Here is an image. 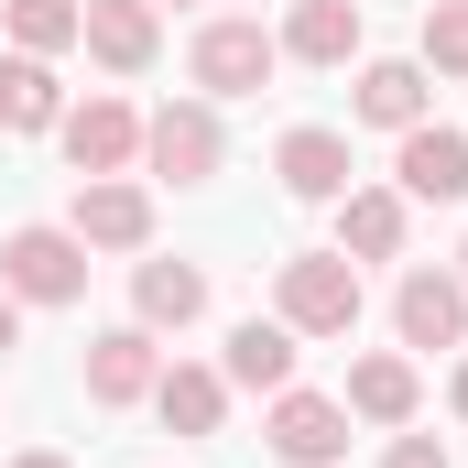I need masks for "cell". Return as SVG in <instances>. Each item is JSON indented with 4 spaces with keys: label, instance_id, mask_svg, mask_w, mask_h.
<instances>
[{
    "label": "cell",
    "instance_id": "cell-6",
    "mask_svg": "<svg viewBox=\"0 0 468 468\" xmlns=\"http://www.w3.org/2000/svg\"><path fill=\"white\" fill-rule=\"evenodd\" d=\"M66 229L88 239V250H153V197H142L131 175H77Z\"/></svg>",
    "mask_w": 468,
    "mask_h": 468
},
{
    "label": "cell",
    "instance_id": "cell-11",
    "mask_svg": "<svg viewBox=\"0 0 468 468\" xmlns=\"http://www.w3.org/2000/svg\"><path fill=\"white\" fill-rule=\"evenodd\" d=\"M77 44H88V55H99L110 77H142V66L164 55V22H153V0H88Z\"/></svg>",
    "mask_w": 468,
    "mask_h": 468
},
{
    "label": "cell",
    "instance_id": "cell-24",
    "mask_svg": "<svg viewBox=\"0 0 468 468\" xmlns=\"http://www.w3.org/2000/svg\"><path fill=\"white\" fill-rule=\"evenodd\" d=\"M22 349V294H11V283H0V359Z\"/></svg>",
    "mask_w": 468,
    "mask_h": 468
},
{
    "label": "cell",
    "instance_id": "cell-4",
    "mask_svg": "<svg viewBox=\"0 0 468 468\" xmlns=\"http://www.w3.org/2000/svg\"><path fill=\"white\" fill-rule=\"evenodd\" d=\"M0 283L22 305H77L88 294V239L77 229H11L0 239Z\"/></svg>",
    "mask_w": 468,
    "mask_h": 468
},
{
    "label": "cell",
    "instance_id": "cell-10",
    "mask_svg": "<svg viewBox=\"0 0 468 468\" xmlns=\"http://www.w3.org/2000/svg\"><path fill=\"white\" fill-rule=\"evenodd\" d=\"M392 327H403V349H458V338H468V283H458V272H403Z\"/></svg>",
    "mask_w": 468,
    "mask_h": 468
},
{
    "label": "cell",
    "instance_id": "cell-20",
    "mask_svg": "<svg viewBox=\"0 0 468 468\" xmlns=\"http://www.w3.org/2000/svg\"><path fill=\"white\" fill-rule=\"evenodd\" d=\"M229 381L239 392H283L294 381V327L283 316H239L229 327Z\"/></svg>",
    "mask_w": 468,
    "mask_h": 468
},
{
    "label": "cell",
    "instance_id": "cell-16",
    "mask_svg": "<svg viewBox=\"0 0 468 468\" xmlns=\"http://www.w3.org/2000/svg\"><path fill=\"white\" fill-rule=\"evenodd\" d=\"M153 414H164L175 436H218V425H229V370H197V359H175V370L153 381Z\"/></svg>",
    "mask_w": 468,
    "mask_h": 468
},
{
    "label": "cell",
    "instance_id": "cell-15",
    "mask_svg": "<svg viewBox=\"0 0 468 468\" xmlns=\"http://www.w3.org/2000/svg\"><path fill=\"white\" fill-rule=\"evenodd\" d=\"M425 99H436V88H425V66H414V55L359 66V88H349V110L370 120V131H414V120H425Z\"/></svg>",
    "mask_w": 468,
    "mask_h": 468
},
{
    "label": "cell",
    "instance_id": "cell-12",
    "mask_svg": "<svg viewBox=\"0 0 468 468\" xmlns=\"http://www.w3.org/2000/svg\"><path fill=\"white\" fill-rule=\"evenodd\" d=\"M272 175H283V197H305V207H338V197H349V142L305 120V131H283V142H272Z\"/></svg>",
    "mask_w": 468,
    "mask_h": 468
},
{
    "label": "cell",
    "instance_id": "cell-2",
    "mask_svg": "<svg viewBox=\"0 0 468 468\" xmlns=\"http://www.w3.org/2000/svg\"><path fill=\"white\" fill-rule=\"evenodd\" d=\"M272 66H283V44H272L261 22H197V44H186V77H197L207 99H261Z\"/></svg>",
    "mask_w": 468,
    "mask_h": 468
},
{
    "label": "cell",
    "instance_id": "cell-13",
    "mask_svg": "<svg viewBox=\"0 0 468 468\" xmlns=\"http://www.w3.org/2000/svg\"><path fill=\"white\" fill-rule=\"evenodd\" d=\"M403 229H414L403 218V186H349L338 197V250L349 261H403Z\"/></svg>",
    "mask_w": 468,
    "mask_h": 468
},
{
    "label": "cell",
    "instance_id": "cell-9",
    "mask_svg": "<svg viewBox=\"0 0 468 468\" xmlns=\"http://www.w3.org/2000/svg\"><path fill=\"white\" fill-rule=\"evenodd\" d=\"M153 381H164L153 327H99V338H88V403H99V414H120V403H153Z\"/></svg>",
    "mask_w": 468,
    "mask_h": 468
},
{
    "label": "cell",
    "instance_id": "cell-22",
    "mask_svg": "<svg viewBox=\"0 0 468 468\" xmlns=\"http://www.w3.org/2000/svg\"><path fill=\"white\" fill-rule=\"evenodd\" d=\"M425 77H468V0H425Z\"/></svg>",
    "mask_w": 468,
    "mask_h": 468
},
{
    "label": "cell",
    "instance_id": "cell-5",
    "mask_svg": "<svg viewBox=\"0 0 468 468\" xmlns=\"http://www.w3.org/2000/svg\"><path fill=\"white\" fill-rule=\"evenodd\" d=\"M218 153H229V142H218V110H207V99H164V110L142 120V164H153L164 186H207Z\"/></svg>",
    "mask_w": 468,
    "mask_h": 468
},
{
    "label": "cell",
    "instance_id": "cell-25",
    "mask_svg": "<svg viewBox=\"0 0 468 468\" xmlns=\"http://www.w3.org/2000/svg\"><path fill=\"white\" fill-rule=\"evenodd\" d=\"M11 468H66V458H55V447H33V458H11Z\"/></svg>",
    "mask_w": 468,
    "mask_h": 468
},
{
    "label": "cell",
    "instance_id": "cell-17",
    "mask_svg": "<svg viewBox=\"0 0 468 468\" xmlns=\"http://www.w3.org/2000/svg\"><path fill=\"white\" fill-rule=\"evenodd\" d=\"M283 55L294 66H349L359 55V0H294L283 11Z\"/></svg>",
    "mask_w": 468,
    "mask_h": 468
},
{
    "label": "cell",
    "instance_id": "cell-26",
    "mask_svg": "<svg viewBox=\"0 0 468 468\" xmlns=\"http://www.w3.org/2000/svg\"><path fill=\"white\" fill-rule=\"evenodd\" d=\"M458 414H468V359H458Z\"/></svg>",
    "mask_w": 468,
    "mask_h": 468
},
{
    "label": "cell",
    "instance_id": "cell-21",
    "mask_svg": "<svg viewBox=\"0 0 468 468\" xmlns=\"http://www.w3.org/2000/svg\"><path fill=\"white\" fill-rule=\"evenodd\" d=\"M0 22H11V44H22V55H66V44H77V22H88V0H0Z\"/></svg>",
    "mask_w": 468,
    "mask_h": 468
},
{
    "label": "cell",
    "instance_id": "cell-14",
    "mask_svg": "<svg viewBox=\"0 0 468 468\" xmlns=\"http://www.w3.org/2000/svg\"><path fill=\"white\" fill-rule=\"evenodd\" d=\"M349 403L359 425H414V403H425V381H414V359H392V349H370V359H349Z\"/></svg>",
    "mask_w": 468,
    "mask_h": 468
},
{
    "label": "cell",
    "instance_id": "cell-7",
    "mask_svg": "<svg viewBox=\"0 0 468 468\" xmlns=\"http://www.w3.org/2000/svg\"><path fill=\"white\" fill-rule=\"evenodd\" d=\"M392 175H403V207H458V197H468V131L414 120L403 153H392Z\"/></svg>",
    "mask_w": 468,
    "mask_h": 468
},
{
    "label": "cell",
    "instance_id": "cell-8",
    "mask_svg": "<svg viewBox=\"0 0 468 468\" xmlns=\"http://www.w3.org/2000/svg\"><path fill=\"white\" fill-rule=\"evenodd\" d=\"M55 142H66L77 175H131V164H142V110H131V99H88V110L55 120Z\"/></svg>",
    "mask_w": 468,
    "mask_h": 468
},
{
    "label": "cell",
    "instance_id": "cell-23",
    "mask_svg": "<svg viewBox=\"0 0 468 468\" xmlns=\"http://www.w3.org/2000/svg\"><path fill=\"white\" fill-rule=\"evenodd\" d=\"M381 468H458V458H447L436 436H392V458H381Z\"/></svg>",
    "mask_w": 468,
    "mask_h": 468
},
{
    "label": "cell",
    "instance_id": "cell-3",
    "mask_svg": "<svg viewBox=\"0 0 468 468\" xmlns=\"http://www.w3.org/2000/svg\"><path fill=\"white\" fill-rule=\"evenodd\" d=\"M261 447H272L283 468H338V458H349V403H338V392H294V381H283V392H272V414H261Z\"/></svg>",
    "mask_w": 468,
    "mask_h": 468
},
{
    "label": "cell",
    "instance_id": "cell-18",
    "mask_svg": "<svg viewBox=\"0 0 468 468\" xmlns=\"http://www.w3.org/2000/svg\"><path fill=\"white\" fill-rule=\"evenodd\" d=\"M66 120V88H55V55H0V131H55Z\"/></svg>",
    "mask_w": 468,
    "mask_h": 468
},
{
    "label": "cell",
    "instance_id": "cell-1",
    "mask_svg": "<svg viewBox=\"0 0 468 468\" xmlns=\"http://www.w3.org/2000/svg\"><path fill=\"white\" fill-rule=\"evenodd\" d=\"M359 305H370V294H359V261H349V250H294V261L272 272V316H283L294 338H349Z\"/></svg>",
    "mask_w": 468,
    "mask_h": 468
},
{
    "label": "cell",
    "instance_id": "cell-19",
    "mask_svg": "<svg viewBox=\"0 0 468 468\" xmlns=\"http://www.w3.org/2000/svg\"><path fill=\"white\" fill-rule=\"evenodd\" d=\"M131 305H142L153 338H164V327H197V316H207V272H197V261H142V272H131Z\"/></svg>",
    "mask_w": 468,
    "mask_h": 468
},
{
    "label": "cell",
    "instance_id": "cell-27",
    "mask_svg": "<svg viewBox=\"0 0 468 468\" xmlns=\"http://www.w3.org/2000/svg\"><path fill=\"white\" fill-rule=\"evenodd\" d=\"M458 283H468V250H458Z\"/></svg>",
    "mask_w": 468,
    "mask_h": 468
}]
</instances>
